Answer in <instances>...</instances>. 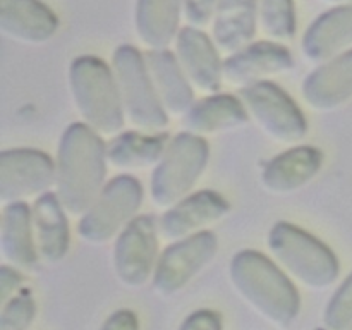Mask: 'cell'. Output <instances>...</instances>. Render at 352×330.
I'll return each instance as SVG.
<instances>
[{
  "label": "cell",
  "mask_w": 352,
  "mask_h": 330,
  "mask_svg": "<svg viewBox=\"0 0 352 330\" xmlns=\"http://www.w3.org/2000/svg\"><path fill=\"white\" fill-rule=\"evenodd\" d=\"M67 79L82 122L100 136H117L126 113L113 69L96 55H79L69 64Z\"/></svg>",
  "instance_id": "3957f363"
},
{
  "label": "cell",
  "mask_w": 352,
  "mask_h": 330,
  "mask_svg": "<svg viewBox=\"0 0 352 330\" xmlns=\"http://www.w3.org/2000/svg\"><path fill=\"white\" fill-rule=\"evenodd\" d=\"M323 167L322 150L315 146H294L272 158L261 170V186L277 196L292 195L308 186Z\"/></svg>",
  "instance_id": "e0dca14e"
},
{
  "label": "cell",
  "mask_w": 352,
  "mask_h": 330,
  "mask_svg": "<svg viewBox=\"0 0 352 330\" xmlns=\"http://www.w3.org/2000/svg\"><path fill=\"white\" fill-rule=\"evenodd\" d=\"M323 325L327 330H352V272L330 298Z\"/></svg>",
  "instance_id": "83f0119b"
},
{
  "label": "cell",
  "mask_w": 352,
  "mask_h": 330,
  "mask_svg": "<svg viewBox=\"0 0 352 330\" xmlns=\"http://www.w3.org/2000/svg\"><path fill=\"white\" fill-rule=\"evenodd\" d=\"M33 234L38 258L47 265H57L67 256L71 246L67 212L55 192H45L31 206Z\"/></svg>",
  "instance_id": "d6986e66"
},
{
  "label": "cell",
  "mask_w": 352,
  "mask_h": 330,
  "mask_svg": "<svg viewBox=\"0 0 352 330\" xmlns=\"http://www.w3.org/2000/svg\"><path fill=\"white\" fill-rule=\"evenodd\" d=\"M158 222L151 215H138L116 239L113 270L120 284L140 289L153 277L158 263Z\"/></svg>",
  "instance_id": "30bf717a"
},
{
  "label": "cell",
  "mask_w": 352,
  "mask_h": 330,
  "mask_svg": "<svg viewBox=\"0 0 352 330\" xmlns=\"http://www.w3.org/2000/svg\"><path fill=\"white\" fill-rule=\"evenodd\" d=\"M184 0H136L134 30L148 50H162L174 43L181 31Z\"/></svg>",
  "instance_id": "603a6c76"
},
{
  "label": "cell",
  "mask_w": 352,
  "mask_h": 330,
  "mask_svg": "<svg viewBox=\"0 0 352 330\" xmlns=\"http://www.w3.org/2000/svg\"><path fill=\"white\" fill-rule=\"evenodd\" d=\"M174 54L189 82L205 95H215L223 82V60L213 38L201 28H181L174 41Z\"/></svg>",
  "instance_id": "7c38bea8"
},
{
  "label": "cell",
  "mask_w": 352,
  "mask_h": 330,
  "mask_svg": "<svg viewBox=\"0 0 352 330\" xmlns=\"http://www.w3.org/2000/svg\"><path fill=\"white\" fill-rule=\"evenodd\" d=\"M306 105L316 112H336L352 100V48L316 65L301 86Z\"/></svg>",
  "instance_id": "9a60e30c"
},
{
  "label": "cell",
  "mask_w": 352,
  "mask_h": 330,
  "mask_svg": "<svg viewBox=\"0 0 352 330\" xmlns=\"http://www.w3.org/2000/svg\"><path fill=\"white\" fill-rule=\"evenodd\" d=\"M294 67V55L285 43L254 40L223 58V81L234 86H250Z\"/></svg>",
  "instance_id": "4fadbf2b"
},
{
  "label": "cell",
  "mask_w": 352,
  "mask_h": 330,
  "mask_svg": "<svg viewBox=\"0 0 352 330\" xmlns=\"http://www.w3.org/2000/svg\"><path fill=\"white\" fill-rule=\"evenodd\" d=\"M208 160L210 144L205 138L188 131L175 134L151 174V201L167 210L177 205L191 195L196 182L205 174Z\"/></svg>",
  "instance_id": "5b68a950"
},
{
  "label": "cell",
  "mask_w": 352,
  "mask_h": 330,
  "mask_svg": "<svg viewBox=\"0 0 352 330\" xmlns=\"http://www.w3.org/2000/svg\"><path fill=\"white\" fill-rule=\"evenodd\" d=\"M112 69L129 122L143 133H164L168 126V113L155 91L144 54L134 45H119L113 50Z\"/></svg>",
  "instance_id": "8992f818"
},
{
  "label": "cell",
  "mask_w": 352,
  "mask_h": 330,
  "mask_svg": "<svg viewBox=\"0 0 352 330\" xmlns=\"http://www.w3.org/2000/svg\"><path fill=\"white\" fill-rule=\"evenodd\" d=\"M168 136L143 131H126L107 143V162L120 170L157 167L168 146Z\"/></svg>",
  "instance_id": "d4e9b609"
},
{
  "label": "cell",
  "mask_w": 352,
  "mask_h": 330,
  "mask_svg": "<svg viewBox=\"0 0 352 330\" xmlns=\"http://www.w3.org/2000/svg\"><path fill=\"white\" fill-rule=\"evenodd\" d=\"M327 2H332L336 6H339V3H352V0H327Z\"/></svg>",
  "instance_id": "d6a6232c"
},
{
  "label": "cell",
  "mask_w": 352,
  "mask_h": 330,
  "mask_svg": "<svg viewBox=\"0 0 352 330\" xmlns=\"http://www.w3.org/2000/svg\"><path fill=\"white\" fill-rule=\"evenodd\" d=\"M250 119L270 140L282 144H298L308 133V120L294 100L274 81H258L239 88Z\"/></svg>",
  "instance_id": "ba28073f"
},
{
  "label": "cell",
  "mask_w": 352,
  "mask_h": 330,
  "mask_svg": "<svg viewBox=\"0 0 352 330\" xmlns=\"http://www.w3.org/2000/svg\"><path fill=\"white\" fill-rule=\"evenodd\" d=\"M179 330H223L222 315L215 309H196L186 316Z\"/></svg>",
  "instance_id": "f546056e"
},
{
  "label": "cell",
  "mask_w": 352,
  "mask_h": 330,
  "mask_svg": "<svg viewBox=\"0 0 352 330\" xmlns=\"http://www.w3.org/2000/svg\"><path fill=\"white\" fill-rule=\"evenodd\" d=\"M229 277L237 294L272 325L287 329L298 318L301 298L294 282L263 253L244 250L234 254Z\"/></svg>",
  "instance_id": "7a4b0ae2"
},
{
  "label": "cell",
  "mask_w": 352,
  "mask_h": 330,
  "mask_svg": "<svg viewBox=\"0 0 352 330\" xmlns=\"http://www.w3.org/2000/svg\"><path fill=\"white\" fill-rule=\"evenodd\" d=\"M219 251V239L210 230L172 243L158 258L153 274V289L158 296L181 292L203 268L208 267Z\"/></svg>",
  "instance_id": "9c48e42d"
},
{
  "label": "cell",
  "mask_w": 352,
  "mask_h": 330,
  "mask_svg": "<svg viewBox=\"0 0 352 330\" xmlns=\"http://www.w3.org/2000/svg\"><path fill=\"white\" fill-rule=\"evenodd\" d=\"M0 251L7 265L21 272L33 270L38 258L33 234V215L24 201L2 206Z\"/></svg>",
  "instance_id": "7402d4cb"
},
{
  "label": "cell",
  "mask_w": 352,
  "mask_h": 330,
  "mask_svg": "<svg viewBox=\"0 0 352 330\" xmlns=\"http://www.w3.org/2000/svg\"><path fill=\"white\" fill-rule=\"evenodd\" d=\"M36 316V302L33 292L23 287L2 305L0 330H28Z\"/></svg>",
  "instance_id": "4316f807"
},
{
  "label": "cell",
  "mask_w": 352,
  "mask_h": 330,
  "mask_svg": "<svg viewBox=\"0 0 352 330\" xmlns=\"http://www.w3.org/2000/svg\"><path fill=\"white\" fill-rule=\"evenodd\" d=\"M143 196V186L134 175L120 174L110 179L91 208L79 220V239L100 246L113 237H119V234L138 217Z\"/></svg>",
  "instance_id": "52a82bcc"
},
{
  "label": "cell",
  "mask_w": 352,
  "mask_h": 330,
  "mask_svg": "<svg viewBox=\"0 0 352 330\" xmlns=\"http://www.w3.org/2000/svg\"><path fill=\"white\" fill-rule=\"evenodd\" d=\"M260 24L265 33L274 41L292 40L298 31L294 0H258Z\"/></svg>",
  "instance_id": "484cf974"
},
{
  "label": "cell",
  "mask_w": 352,
  "mask_h": 330,
  "mask_svg": "<svg viewBox=\"0 0 352 330\" xmlns=\"http://www.w3.org/2000/svg\"><path fill=\"white\" fill-rule=\"evenodd\" d=\"M352 48V3H339L323 10L306 28L301 52L320 65Z\"/></svg>",
  "instance_id": "2e32d148"
},
{
  "label": "cell",
  "mask_w": 352,
  "mask_h": 330,
  "mask_svg": "<svg viewBox=\"0 0 352 330\" xmlns=\"http://www.w3.org/2000/svg\"><path fill=\"white\" fill-rule=\"evenodd\" d=\"M230 205L220 192L212 189L191 192L184 199L168 208L158 220V232L168 243L203 232L206 226L229 215Z\"/></svg>",
  "instance_id": "5bb4252c"
},
{
  "label": "cell",
  "mask_w": 352,
  "mask_h": 330,
  "mask_svg": "<svg viewBox=\"0 0 352 330\" xmlns=\"http://www.w3.org/2000/svg\"><path fill=\"white\" fill-rule=\"evenodd\" d=\"M155 91L165 112L174 117H184L195 105V89L182 71L177 57L170 48L148 50L144 54Z\"/></svg>",
  "instance_id": "ffe728a7"
},
{
  "label": "cell",
  "mask_w": 352,
  "mask_h": 330,
  "mask_svg": "<svg viewBox=\"0 0 352 330\" xmlns=\"http://www.w3.org/2000/svg\"><path fill=\"white\" fill-rule=\"evenodd\" d=\"M268 250L292 278L309 291H327L337 282L340 265L327 244L289 222H277L268 232Z\"/></svg>",
  "instance_id": "277c9868"
},
{
  "label": "cell",
  "mask_w": 352,
  "mask_h": 330,
  "mask_svg": "<svg viewBox=\"0 0 352 330\" xmlns=\"http://www.w3.org/2000/svg\"><path fill=\"white\" fill-rule=\"evenodd\" d=\"M107 143L85 122L62 133L55 162V195L69 217H82L102 189L107 175Z\"/></svg>",
  "instance_id": "6da1fadb"
},
{
  "label": "cell",
  "mask_w": 352,
  "mask_h": 330,
  "mask_svg": "<svg viewBox=\"0 0 352 330\" xmlns=\"http://www.w3.org/2000/svg\"><path fill=\"white\" fill-rule=\"evenodd\" d=\"M55 184V164L41 150L12 148L0 153V203L40 198Z\"/></svg>",
  "instance_id": "8fae6325"
},
{
  "label": "cell",
  "mask_w": 352,
  "mask_h": 330,
  "mask_svg": "<svg viewBox=\"0 0 352 330\" xmlns=\"http://www.w3.org/2000/svg\"><path fill=\"white\" fill-rule=\"evenodd\" d=\"M258 26V0H219L212 19V38L220 52L230 55L253 43Z\"/></svg>",
  "instance_id": "44dd1931"
},
{
  "label": "cell",
  "mask_w": 352,
  "mask_h": 330,
  "mask_svg": "<svg viewBox=\"0 0 352 330\" xmlns=\"http://www.w3.org/2000/svg\"><path fill=\"white\" fill-rule=\"evenodd\" d=\"M250 120L239 96L229 93H215L195 102L189 112L182 117L184 131L196 136L236 131Z\"/></svg>",
  "instance_id": "cb8c5ba5"
},
{
  "label": "cell",
  "mask_w": 352,
  "mask_h": 330,
  "mask_svg": "<svg viewBox=\"0 0 352 330\" xmlns=\"http://www.w3.org/2000/svg\"><path fill=\"white\" fill-rule=\"evenodd\" d=\"M60 21L43 0H0V30L21 43H47L57 34Z\"/></svg>",
  "instance_id": "ac0fdd59"
},
{
  "label": "cell",
  "mask_w": 352,
  "mask_h": 330,
  "mask_svg": "<svg viewBox=\"0 0 352 330\" xmlns=\"http://www.w3.org/2000/svg\"><path fill=\"white\" fill-rule=\"evenodd\" d=\"M100 330H140V320L133 309H117L103 322Z\"/></svg>",
  "instance_id": "1f68e13d"
},
{
  "label": "cell",
  "mask_w": 352,
  "mask_h": 330,
  "mask_svg": "<svg viewBox=\"0 0 352 330\" xmlns=\"http://www.w3.org/2000/svg\"><path fill=\"white\" fill-rule=\"evenodd\" d=\"M23 272L7 263L0 267V301H2V305L23 289Z\"/></svg>",
  "instance_id": "4dcf8cb0"
},
{
  "label": "cell",
  "mask_w": 352,
  "mask_h": 330,
  "mask_svg": "<svg viewBox=\"0 0 352 330\" xmlns=\"http://www.w3.org/2000/svg\"><path fill=\"white\" fill-rule=\"evenodd\" d=\"M219 0H184V17L191 26H206L213 19Z\"/></svg>",
  "instance_id": "f1b7e54d"
}]
</instances>
